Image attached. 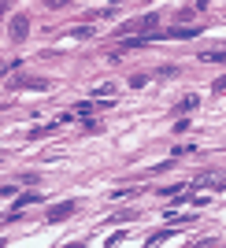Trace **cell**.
Returning <instances> with one entry per match:
<instances>
[{"instance_id": "6da1fadb", "label": "cell", "mask_w": 226, "mask_h": 248, "mask_svg": "<svg viewBox=\"0 0 226 248\" xmlns=\"http://www.w3.org/2000/svg\"><path fill=\"white\" fill-rule=\"evenodd\" d=\"M156 26H160V15H141V19H130L123 26V30H115V33H130V37H148V33H156Z\"/></svg>"}, {"instance_id": "7a4b0ae2", "label": "cell", "mask_w": 226, "mask_h": 248, "mask_svg": "<svg viewBox=\"0 0 226 248\" xmlns=\"http://www.w3.org/2000/svg\"><path fill=\"white\" fill-rule=\"evenodd\" d=\"M8 33H11V41H26V33H30V19H26V15H15L11 26H8Z\"/></svg>"}, {"instance_id": "3957f363", "label": "cell", "mask_w": 226, "mask_h": 248, "mask_svg": "<svg viewBox=\"0 0 226 248\" xmlns=\"http://www.w3.org/2000/svg\"><path fill=\"white\" fill-rule=\"evenodd\" d=\"M11 89H52V85L45 82V78H15Z\"/></svg>"}, {"instance_id": "277c9868", "label": "cell", "mask_w": 226, "mask_h": 248, "mask_svg": "<svg viewBox=\"0 0 226 248\" xmlns=\"http://www.w3.org/2000/svg\"><path fill=\"white\" fill-rule=\"evenodd\" d=\"M71 215H74V204H56L45 218H48V222H63V218H71Z\"/></svg>"}, {"instance_id": "5b68a950", "label": "cell", "mask_w": 226, "mask_h": 248, "mask_svg": "<svg viewBox=\"0 0 226 248\" xmlns=\"http://www.w3.org/2000/svg\"><path fill=\"white\" fill-rule=\"evenodd\" d=\"M200 60H204V63H226V45H223V48H211V52H204Z\"/></svg>"}, {"instance_id": "8992f818", "label": "cell", "mask_w": 226, "mask_h": 248, "mask_svg": "<svg viewBox=\"0 0 226 248\" xmlns=\"http://www.w3.org/2000/svg\"><path fill=\"white\" fill-rule=\"evenodd\" d=\"M167 237H171V230H160V233H152V237H148V245H145V248H160Z\"/></svg>"}, {"instance_id": "52a82bcc", "label": "cell", "mask_w": 226, "mask_h": 248, "mask_svg": "<svg viewBox=\"0 0 226 248\" xmlns=\"http://www.w3.org/2000/svg\"><path fill=\"white\" fill-rule=\"evenodd\" d=\"M196 104H200V100H196V96L189 93V96H182V100H178V111H193Z\"/></svg>"}, {"instance_id": "ba28073f", "label": "cell", "mask_w": 226, "mask_h": 248, "mask_svg": "<svg viewBox=\"0 0 226 248\" xmlns=\"http://www.w3.org/2000/svg\"><path fill=\"white\" fill-rule=\"evenodd\" d=\"M37 200H41V197H37V193H26V197H19V204H15V207H26V204H37Z\"/></svg>"}, {"instance_id": "9c48e42d", "label": "cell", "mask_w": 226, "mask_h": 248, "mask_svg": "<svg viewBox=\"0 0 226 248\" xmlns=\"http://www.w3.org/2000/svg\"><path fill=\"white\" fill-rule=\"evenodd\" d=\"M145 82H148V74H134V78H130V85H134V89H141Z\"/></svg>"}, {"instance_id": "30bf717a", "label": "cell", "mask_w": 226, "mask_h": 248, "mask_svg": "<svg viewBox=\"0 0 226 248\" xmlns=\"http://www.w3.org/2000/svg\"><path fill=\"white\" fill-rule=\"evenodd\" d=\"M71 33H74V37H93V30H89V26H74Z\"/></svg>"}, {"instance_id": "8fae6325", "label": "cell", "mask_w": 226, "mask_h": 248, "mask_svg": "<svg viewBox=\"0 0 226 248\" xmlns=\"http://www.w3.org/2000/svg\"><path fill=\"white\" fill-rule=\"evenodd\" d=\"M215 89H219V93H226V78H219V82H215Z\"/></svg>"}, {"instance_id": "7c38bea8", "label": "cell", "mask_w": 226, "mask_h": 248, "mask_svg": "<svg viewBox=\"0 0 226 248\" xmlns=\"http://www.w3.org/2000/svg\"><path fill=\"white\" fill-rule=\"evenodd\" d=\"M63 248H82V245H78V241H71V245H63Z\"/></svg>"}, {"instance_id": "4fadbf2b", "label": "cell", "mask_w": 226, "mask_h": 248, "mask_svg": "<svg viewBox=\"0 0 226 248\" xmlns=\"http://www.w3.org/2000/svg\"><path fill=\"white\" fill-rule=\"evenodd\" d=\"M4 11H8V8H4V4H0V19H4Z\"/></svg>"}, {"instance_id": "5bb4252c", "label": "cell", "mask_w": 226, "mask_h": 248, "mask_svg": "<svg viewBox=\"0 0 226 248\" xmlns=\"http://www.w3.org/2000/svg\"><path fill=\"white\" fill-rule=\"evenodd\" d=\"M200 248H215V245H200Z\"/></svg>"}]
</instances>
